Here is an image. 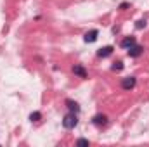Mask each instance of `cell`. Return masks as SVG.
I'll return each mask as SVG.
<instances>
[{
    "mask_svg": "<svg viewBox=\"0 0 149 147\" xmlns=\"http://www.w3.org/2000/svg\"><path fill=\"white\" fill-rule=\"evenodd\" d=\"M127 7H128V3H127V2H123V3H120V9H121V10H125Z\"/></svg>",
    "mask_w": 149,
    "mask_h": 147,
    "instance_id": "obj_14",
    "label": "cell"
},
{
    "mask_svg": "<svg viewBox=\"0 0 149 147\" xmlns=\"http://www.w3.org/2000/svg\"><path fill=\"white\" fill-rule=\"evenodd\" d=\"M73 73L78 74L80 78H87V76H88V74H87V71L83 69V66H80V64H74V66H73Z\"/></svg>",
    "mask_w": 149,
    "mask_h": 147,
    "instance_id": "obj_7",
    "label": "cell"
},
{
    "mask_svg": "<svg viewBox=\"0 0 149 147\" xmlns=\"http://www.w3.org/2000/svg\"><path fill=\"white\" fill-rule=\"evenodd\" d=\"M92 123H94L95 126H106V125H108V116H106V114H95V116L92 118Z\"/></svg>",
    "mask_w": 149,
    "mask_h": 147,
    "instance_id": "obj_3",
    "label": "cell"
},
{
    "mask_svg": "<svg viewBox=\"0 0 149 147\" xmlns=\"http://www.w3.org/2000/svg\"><path fill=\"white\" fill-rule=\"evenodd\" d=\"M144 26H146V21H137V24H135V28H137V30H142Z\"/></svg>",
    "mask_w": 149,
    "mask_h": 147,
    "instance_id": "obj_13",
    "label": "cell"
},
{
    "mask_svg": "<svg viewBox=\"0 0 149 147\" xmlns=\"http://www.w3.org/2000/svg\"><path fill=\"white\" fill-rule=\"evenodd\" d=\"M113 50H114V49H113L111 45L102 47V49H99V50H97V55H99V57H109V55L113 54Z\"/></svg>",
    "mask_w": 149,
    "mask_h": 147,
    "instance_id": "obj_6",
    "label": "cell"
},
{
    "mask_svg": "<svg viewBox=\"0 0 149 147\" xmlns=\"http://www.w3.org/2000/svg\"><path fill=\"white\" fill-rule=\"evenodd\" d=\"M78 125V118H76V112H68L64 118H63V126L66 128V130H71V128H74Z\"/></svg>",
    "mask_w": 149,
    "mask_h": 147,
    "instance_id": "obj_1",
    "label": "cell"
},
{
    "mask_svg": "<svg viewBox=\"0 0 149 147\" xmlns=\"http://www.w3.org/2000/svg\"><path fill=\"white\" fill-rule=\"evenodd\" d=\"M66 106H68V109L71 111V112H76V114L80 112V106H78L74 101H71V99H68V101H66Z\"/></svg>",
    "mask_w": 149,
    "mask_h": 147,
    "instance_id": "obj_9",
    "label": "cell"
},
{
    "mask_svg": "<svg viewBox=\"0 0 149 147\" xmlns=\"http://www.w3.org/2000/svg\"><path fill=\"white\" fill-rule=\"evenodd\" d=\"M135 83H137V80H135L134 76L123 78V80H121V88H123V90H132V88L135 87Z\"/></svg>",
    "mask_w": 149,
    "mask_h": 147,
    "instance_id": "obj_2",
    "label": "cell"
},
{
    "mask_svg": "<svg viewBox=\"0 0 149 147\" xmlns=\"http://www.w3.org/2000/svg\"><path fill=\"white\" fill-rule=\"evenodd\" d=\"M88 144H90V142H88L87 139H78V140H76V146H88Z\"/></svg>",
    "mask_w": 149,
    "mask_h": 147,
    "instance_id": "obj_12",
    "label": "cell"
},
{
    "mask_svg": "<svg viewBox=\"0 0 149 147\" xmlns=\"http://www.w3.org/2000/svg\"><path fill=\"white\" fill-rule=\"evenodd\" d=\"M132 45H135V38L134 37H127V38L121 40V47H123V49H130Z\"/></svg>",
    "mask_w": 149,
    "mask_h": 147,
    "instance_id": "obj_8",
    "label": "cell"
},
{
    "mask_svg": "<svg viewBox=\"0 0 149 147\" xmlns=\"http://www.w3.org/2000/svg\"><path fill=\"white\" fill-rule=\"evenodd\" d=\"M144 54V47H141V45H132L130 49H128V55L130 57H139V55H142Z\"/></svg>",
    "mask_w": 149,
    "mask_h": 147,
    "instance_id": "obj_4",
    "label": "cell"
},
{
    "mask_svg": "<svg viewBox=\"0 0 149 147\" xmlns=\"http://www.w3.org/2000/svg\"><path fill=\"white\" fill-rule=\"evenodd\" d=\"M111 69H113V71H121V69H123V62H121V61L114 62V64L111 66Z\"/></svg>",
    "mask_w": 149,
    "mask_h": 147,
    "instance_id": "obj_11",
    "label": "cell"
},
{
    "mask_svg": "<svg viewBox=\"0 0 149 147\" xmlns=\"http://www.w3.org/2000/svg\"><path fill=\"white\" fill-rule=\"evenodd\" d=\"M97 35H99V31H97V30H90V31H87V33H85L83 40H85L87 43H94V42L97 40Z\"/></svg>",
    "mask_w": 149,
    "mask_h": 147,
    "instance_id": "obj_5",
    "label": "cell"
},
{
    "mask_svg": "<svg viewBox=\"0 0 149 147\" xmlns=\"http://www.w3.org/2000/svg\"><path fill=\"white\" fill-rule=\"evenodd\" d=\"M30 119H31V121H40V119H42V112H38V111L31 112V114H30Z\"/></svg>",
    "mask_w": 149,
    "mask_h": 147,
    "instance_id": "obj_10",
    "label": "cell"
}]
</instances>
